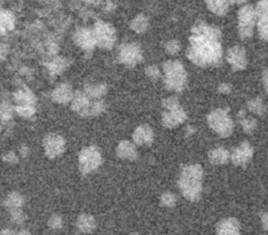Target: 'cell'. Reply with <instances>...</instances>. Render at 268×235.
<instances>
[{
  "label": "cell",
  "mask_w": 268,
  "mask_h": 235,
  "mask_svg": "<svg viewBox=\"0 0 268 235\" xmlns=\"http://www.w3.org/2000/svg\"><path fill=\"white\" fill-rule=\"evenodd\" d=\"M102 6L103 10L105 11H108V12L115 11V8H116V4H115L114 2H110V1L105 2H103Z\"/></svg>",
  "instance_id": "b9f144b4"
},
{
  "label": "cell",
  "mask_w": 268,
  "mask_h": 235,
  "mask_svg": "<svg viewBox=\"0 0 268 235\" xmlns=\"http://www.w3.org/2000/svg\"><path fill=\"white\" fill-rule=\"evenodd\" d=\"M48 225L52 229H61L63 226V219L58 215H53L48 221Z\"/></svg>",
  "instance_id": "e575fe53"
},
{
  "label": "cell",
  "mask_w": 268,
  "mask_h": 235,
  "mask_svg": "<svg viewBox=\"0 0 268 235\" xmlns=\"http://www.w3.org/2000/svg\"><path fill=\"white\" fill-rule=\"evenodd\" d=\"M83 92L93 100H100L108 93V86L105 83L86 84Z\"/></svg>",
  "instance_id": "ffe728a7"
},
{
  "label": "cell",
  "mask_w": 268,
  "mask_h": 235,
  "mask_svg": "<svg viewBox=\"0 0 268 235\" xmlns=\"http://www.w3.org/2000/svg\"><path fill=\"white\" fill-rule=\"evenodd\" d=\"M207 7L217 16H223L227 15L229 11L230 3L228 1L221 0H208L205 1Z\"/></svg>",
  "instance_id": "603a6c76"
},
{
  "label": "cell",
  "mask_w": 268,
  "mask_h": 235,
  "mask_svg": "<svg viewBox=\"0 0 268 235\" xmlns=\"http://www.w3.org/2000/svg\"><path fill=\"white\" fill-rule=\"evenodd\" d=\"M15 16L11 11L0 10V34L15 29Z\"/></svg>",
  "instance_id": "cb8c5ba5"
},
{
  "label": "cell",
  "mask_w": 268,
  "mask_h": 235,
  "mask_svg": "<svg viewBox=\"0 0 268 235\" xmlns=\"http://www.w3.org/2000/svg\"><path fill=\"white\" fill-rule=\"evenodd\" d=\"M71 62L67 58L56 57L52 61L46 63L52 76H58L63 73L67 68H69Z\"/></svg>",
  "instance_id": "d6986e66"
},
{
  "label": "cell",
  "mask_w": 268,
  "mask_h": 235,
  "mask_svg": "<svg viewBox=\"0 0 268 235\" xmlns=\"http://www.w3.org/2000/svg\"><path fill=\"white\" fill-rule=\"evenodd\" d=\"M188 119L187 114L182 107L179 106L166 110L162 113V123L164 126L168 129H173L184 123Z\"/></svg>",
  "instance_id": "4fadbf2b"
},
{
  "label": "cell",
  "mask_w": 268,
  "mask_h": 235,
  "mask_svg": "<svg viewBox=\"0 0 268 235\" xmlns=\"http://www.w3.org/2000/svg\"><path fill=\"white\" fill-rule=\"evenodd\" d=\"M16 235H32L31 234L29 233V231H21L19 232L18 234Z\"/></svg>",
  "instance_id": "c3c4849f"
},
{
  "label": "cell",
  "mask_w": 268,
  "mask_h": 235,
  "mask_svg": "<svg viewBox=\"0 0 268 235\" xmlns=\"http://www.w3.org/2000/svg\"><path fill=\"white\" fill-rule=\"evenodd\" d=\"M116 154L122 159L135 161L138 153L135 145L130 141H122L117 146Z\"/></svg>",
  "instance_id": "ac0fdd59"
},
{
  "label": "cell",
  "mask_w": 268,
  "mask_h": 235,
  "mask_svg": "<svg viewBox=\"0 0 268 235\" xmlns=\"http://www.w3.org/2000/svg\"><path fill=\"white\" fill-rule=\"evenodd\" d=\"M228 112V109H218L212 110L207 116L209 127L223 138L230 137L234 131L233 120Z\"/></svg>",
  "instance_id": "277c9868"
},
{
  "label": "cell",
  "mask_w": 268,
  "mask_h": 235,
  "mask_svg": "<svg viewBox=\"0 0 268 235\" xmlns=\"http://www.w3.org/2000/svg\"><path fill=\"white\" fill-rule=\"evenodd\" d=\"M138 235L137 234H130V235Z\"/></svg>",
  "instance_id": "681fc988"
},
{
  "label": "cell",
  "mask_w": 268,
  "mask_h": 235,
  "mask_svg": "<svg viewBox=\"0 0 268 235\" xmlns=\"http://www.w3.org/2000/svg\"><path fill=\"white\" fill-rule=\"evenodd\" d=\"M160 204H162V206L168 207V208L175 206L176 204V198L175 194L170 192L164 193L160 198Z\"/></svg>",
  "instance_id": "4dcf8cb0"
},
{
  "label": "cell",
  "mask_w": 268,
  "mask_h": 235,
  "mask_svg": "<svg viewBox=\"0 0 268 235\" xmlns=\"http://www.w3.org/2000/svg\"><path fill=\"white\" fill-rule=\"evenodd\" d=\"M248 109H250L255 115H264L266 112L267 107L262 98L260 96H256L248 102Z\"/></svg>",
  "instance_id": "83f0119b"
},
{
  "label": "cell",
  "mask_w": 268,
  "mask_h": 235,
  "mask_svg": "<svg viewBox=\"0 0 268 235\" xmlns=\"http://www.w3.org/2000/svg\"><path fill=\"white\" fill-rule=\"evenodd\" d=\"M145 74L150 78L157 80L160 77V71L158 66L156 64L149 65L145 69Z\"/></svg>",
  "instance_id": "8d00e7d4"
},
{
  "label": "cell",
  "mask_w": 268,
  "mask_h": 235,
  "mask_svg": "<svg viewBox=\"0 0 268 235\" xmlns=\"http://www.w3.org/2000/svg\"><path fill=\"white\" fill-rule=\"evenodd\" d=\"M15 100L19 103L18 106H32L33 103L35 102V96L33 95L31 90L26 87H23L15 94Z\"/></svg>",
  "instance_id": "d4e9b609"
},
{
  "label": "cell",
  "mask_w": 268,
  "mask_h": 235,
  "mask_svg": "<svg viewBox=\"0 0 268 235\" xmlns=\"http://www.w3.org/2000/svg\"><path fill=\"white\" fill-rule=\"evenodd\" d=\"M257 23L258 32L260 38L268 42V15L259 16Z\"/></svg>",
  "instance_id": "f546056e"
},
{
  "label": "cell",
  "mask_w": 268,
  "mask_h": 235,
  "mask_svg": "<svg viewBox=\"0 0 268 235\" xmlns=\"http://www.w3.org/2000/svg\"><path fill=\"white\" fill-rule=\"evenodd\" d=\"M263 84H264V88L268 93V68L265 70L263 74Z\"/></svg>",
  "instance_id": "f6af8a7d"
},
{
  "label": "cell",
  "mask_w": 268,
  "mask_h": 235,
  "mask_svg": "<svg viewBox=\"0 0 268 235\" xmlns=\"http://www.w3.org/2000/svg\"><path fill=\"white\" fill-rule=\"evenodd\" d=\"M255 11L257 17L264 15H268V1H260L256 4Z\"/></svg>",
  "instance_id": "74e56055"
},
{
  "label": "cell",
  "mask_w": 268,
  "mask_h": 235,
  "mask_svg": "<svg viewBox=\"0 0 268 235\" xmlns=\"http://www.w3.org/2000/svg\"><path fill=\"white\" fill-rule=\"evenodd\" d=\"M203 169L199 164H193L184 166L178 180L183 196L187 200L196 203L203 193Z\"/></svg>",
  "instance_id": "7a4b0ae2"
},
{
  "label": "cell",
  "mask_w": 268,
  "mask_h": 235,
  "mask_svg": "<svg viewBox=\"0 0 268 235\" xmlns=\"http://www.w3.org/2000/svg\"><path fill=\"white\" fill-rule=\"evenodd\" d=\"M52 100L61 105H66L72 100L74 94L70 84L62 83L52 93Z\"/></svg>",
  "instance_id": "2e32d148"
},
{
  "label": "cell",
  "mask_w": 268,
  "mask_h": 235,
  "mask_svg": "<svg viewBox=\"0 0 268 235\" xmlns=\"http://www.w3.org/2000/svg\"><path fill=\"white\" fill-rule=\"evenodd\" d=\"M4 159L6 160V161H7V162H16V156H15V155L14 153H11L8 154V155H6Z\"/></svg>",
  "instance_id": "bcb514c9"
},
{
  "label": "cell",
  "mask_w": 268,
  "mask_h": 235,
  "mask_svg": "<svg viewBox=\"0 0 268 235\" xmlns=\"http://www.w3.org/2000/svg\"><path fill=\"white\" fill-rule=\"evenodd\" d=\"M118 60L122 64L126 67H135L143 60L142 47L136 42L123 43L119 47Z\"/></svg>",
  "instance_id": "ba28073f"
},
{
  "label": "cell",
  "mask_w": 268,
  "mask_h": 235,
  "mask_svg": "<svg viewBox=\"0 0 268 235\" xmlns=\"http://www.w3.org/2000/svg\"><path fill=\"white\" fill-rule=\"evenodd\" d=\"M94 34L96 47L100 49L110 50L116 41V31L112 25L101 20H97L94 27Z\"/></svg>",
  "instance_id": "5b68a950"
},
{
  "label": "cell",
  "mask_w": 268,
  "mask_h": 235,
  "mask_svg": "<svg viewBox=\"0 0 268 235\" xmlns=\"http://www.w3.org/2000/svg\"><path fill=\"white\" fill-rule=\"evenodd\" d=\"M237 118L239 120L240 124L242 125L244 132L247 134H251L253 133L257 127V121L254 118L246 117V111L243 110H240L237 114Z\"/></svg>",
  "instance_id": "484cf974"
},
{
  "label": "cell",
  "mask_w": 268,
  "mask_h": 235,
  "mask_svg": "<svg viewBox=\"0 0 268 235\" xmlns=\"http://www.w3.org/2000/svg\"><path fill=\"white\" fill-rule=\"evenodd\" d=\"M129 27L135 32L139 33V34L143 33L147 30V27H148V19L145 15L140 14L132 20Z\"/></svg>",
  "instance_id": "4316f807"
},
{
  "label": "cell",
  "mask_w": 268,
  "mask_h": 235,
  "mask_svg": "<svg viewBox=\"0 0 268 235\" xmlns=\"http://www.w3.org/2000/svg\"><path fill=\"white\" fill-rule=\"evenodd\" d=\"M134 143L142 147L151 146L154 141V131L152 127L147 124L137 127L133 134Z\"/></svg>",
  "instance_id": "9a60e30c"
},
{
  "label": "cell",
  "mask_w": 268,
  "mask_h": 235,
  "mask_svg": "<svg viewBox=\"0 0 268 235\" xmlns=\"http://www.w3.org/2000/svg\"><path fill=\"white\" fill-rule=\"evenodd\" d=\"M0 235H15L14 231H11V230H4L0 232Z\"/></svg>",
  "instance_id": "7dc6e473"
},
{
  "label": "cell",
  "mask_w": 268,
  "mask_h": 235,
  "mask_svg": "<svg viewBox=\"0 0 268 235\" xmlns=\"http://www.w3.org/2000/svg\"><path fill=\"white\" fill-rule=\"evenodd\" d=\"M16 110L20 115L24 117L32 116L35 112V109L33 106H17Z\"/></svg>",
  "instance_id": "f35d334b"
},
{
  "label": "cell",
  "mask_w": 268,
  "mask_h": 235,
  "mask_svg": "<svg viewBox=\"0 0 268 235\" xmlns=\"http://www.w3.org/2000/svg\"><path fill=\"white\" fill-rule=\"evenodd\" d=\"M11 220L16 224H21L25 220V215L20 208L11 209Z\"/></svg>",
  "instance_id": "836d02e7"
},
{
  "label": "cell",
  "mask_w": 268,
  "mask_h": 235,
  "mask_svg": "<svg viewBox=\"0 0 268 235\" xmlns=\"http://www.w3.org/2000/svg\"><path fill=\"white\" fill-rule=\"evenodd\" d=\"M209 162L215 166H221L227 163L230 157V153L224 147H216L209 152Z\"/></svg>",
  "instance_id": "44dd1931"
},
{
  "label": "cell",
  "mask_w": 268,
  "mask_h": 235,
  "mask_svg": "<svg viewBox=\"0 0 268 235\" xmlns=\"http://www.w3.org/2000/svg\"><path fill=\"white\" fill-rule=\"evenodd\" d=\"M253 153V148L251 144L247 141H243L232 152V162L235 166L246 167L251 162Z\"/></svg>",
  "instance_id": "8fae6325"
},
{
  "label": "cell",
  "mask_w": 268,
  "mask_h": 235,
  "mask_svg": "<svg viewBox=\"0 0 268 235\" xmlns=\"http://www.w3.org/2000/svg\"><path fill=\"white\" fill-rule=\"evenodd\" d=\"M165 49H166V53L170 55H176L181 49V44L178 40L173 39L166 43Z\"/></svg>",
  "instance_id": "d6a6232c"
},
{
  "label": "cell",
  "mask_w": 268,
  "mask_h": 235,
  "mask_svg": "<svg viewBox=\"0 0 268 235\" xmlns=\"http://www.w3.org/2000/svg\"><path fill=\"white\" fill-rule=\"evenodd\" d=\"M261 223L265 231H268V213H264L261 217Z\"/></svg>",
  "instance_id": "7bdbcfd3"
},
{
  "label": "cell",
  "mask_w": 268,
  "mask_h": 235,
  "mask_svg": "<svg viewBox=\"0 0 268 235\" xmlns=\"http://www.w3.org/2000/svg\"><path fill=\"white\" fill-rule=\"evenodd\" d=\"M256 18V11L251 5L247 4L240 8L237 12V24L238 33L242 39L252 36Z\"/></svg>",
  "instance_id": "52a82bcc"
},
{
  "label": "cell",
  "mask_w": 268,
  "mask_h": 235,
  "mask_svg": "<svg viewBox=\"0 0 268 235\" xmlns=\"http://www.w3.org/2000/svg\"><path fill=\"white\" fill-rule=\"evenodd\" d=\"M95 100H91L84 92L76 91L72 98L71 109L82 117H90Z\"/></svg>",
  "instance_id": "7c38bea8"
},
{
  "label": "cell",
  "mask_w": 268,
  "mask_h": 235,
  "mask_svg": "<svg viewBox=\"0 0 268 235\" xmlns=\"http://www.w3.org/2000/svg\"><path fill=\"white\" fill-rule=\"evenodd\" d=\"M190 46L186 53L190 62L202 68L220 65L223 58V48L219 28L205 21H198L190 29Z\"/></svg>",
  "instance_id": "6da1fadb"
},
{
  "label": "cell",
  "mask_w": 268,
  "mask_h": 235,
  "mask_svg": "<svg viewBox=\"0 0 268 235\" xmlns=\"http://www.w3.org/2000/svg\"><path fill=\"white\" fill-rule=\"evenodd\" d=\"M162 107L166 110L173 109L180 105L178 99L176 96H170L168 98L164 99L162 102Z\"/></svg>",
  "instance_id": "d590c367"
},
{
  "label": "cell",
  "mask_w": 268,
  "mask_h": 235,
  "mask_svg": "<svg viewBox=\"0 0 268 235\" xmlns=\"http://www.w3.org/2000/svg\"><path fill=\"white\" fill-rule=\"evenodd\" d=\"M217 235H240V225L235 218H227L220 221L217 226Z\"/></svg>",
  "instance_id": "e0dca14e"
},
{
  "label": "cell",
  "mask_w": 268,
  "mask_h": 235,
  "mask_svg": "<svg viewBox=\"0 0 268 235\" xmlns=\"http://www.w3.org/2000/svg\"><path fill=\"white\" fill-rule=\"evenodd\" d=\"M102 156L97 147L89 146L82 148L79 155V168L82 174L90 173L102 164Z\"/></svg>",
  "instance_id": "8992f818"
},
{
  "label": "cell",
  "mask_w": 268,
  "mask_h": 235,
  "mask_svg": "<svg viewBox=\"0 0 268 235\" xmlns=\"http://www.w3.org/2000/svg\"><path fill=\"white\" fill-rule=\"evenodd\" d=\"M24 203H25V199L21 194L17 192H13L9 194L5 200V205L11 209L21 208Z\"/></svg>",
  "instance_id": "f1b7e54d"
},
{
  "label": "cell",
  "mask_w": 268,
  "mask_h": 235,
  "mask_svg": "<svg viewBox=\"0 0 268 235\" xmlns=\"http://www.w3.org/2000/svg\"><path fill=\"white\" fill-rule=\"evenodd\" d=\"M164 84L167 90L180 93L188 83V73L181 62L170 60L163 64Z\"/></svg>",
  "instance_id": "3957f363"
},
{
  "label": "cell",
  "mask_w": 268,
  "mask_h": 235,
  "mask_svg": "<svg viewBox=\"0 0 268 235\" xmlns=\"http://www.w3.org/2000/svg\"><path fill=\"white\" fill-rule=\"evenodd\" d=\"M7 52H8V49H7V47H6V45L0 44V62L2 60L4 59Z\"/></svg>",
  "instance_id": "ee69618b"
},
{
  "label": "cell",
  "mask_w": 268,
  "mask_h": 235,
  "mask_svg": "<svg viewBox=\"0 0 268 235\" xmlns=\"http://www.w3.org/2000/svg\"><path fill=\"white\" fill-rule=\"evenodd\" d=\"M232 86L229 83H222L218 87V91L221 94H227L232 91Z\"/></svg>",
  "instance_id": "60d3db41"
},
{
  "label": "cell",
  "mask_w": 268,
  "mask_h": 235,
  "mask_svg": "<svg viewBox=\"0 0 268 235\" xmlns=\"http://www.w3.org/2000/svg\"><path fill=\"white\" fill-rule=\"evenodd\" d=\"M43 147L46 155L50 158H54L64 152L65 140L56 133H49L43 140Z\"/></svg>",
  "instance_id": "30bf717a"
},
{
  "label": "cell",
  "mask_w": 268,
  "mask_h": 235,
  "mask_svg": "<svg viewBox=\"0 0 268 235\" xmlns=\"http://www.w3.org/2000/svg\"><path fill=\"white\" fill-rule=\"evenodd\" d=\"M227 61L235 71L246 69L247 66L246 49L241 46H235L228 49Z\"/></svg>",
  "instance_id": "5bb4252c"
},
{
  "label": "cell",
  "mask_w": 268,
  "mask_h": 235,
  "mask_svg": "<svg viewBox=\"0 0 268 235\" xmlns=\"http://www.w3.org/2000/svg\"><path fill=\"white\" fill-rule=\"evenodd\" d=\"M105 109H106V104H105V100H102V99L95 100L93 103L90 116H98L105 111Z\"/></svg>",
  "instance_id": "1f68e13d"
},
{
  "label": "cell",
  "mask_w": 268,
  "mask_h": 235,
  "mask_svg": "<svg viewBox=\"0 0 268 235\" xmlns=\"http://www.w3.org/2000/svg\"><path fill=\"white\" fill-rule=\"evenodd\" d=\"M72 40L77 47L84 52L86 58L91 57L93 50L96 47L93 29L86 27H79L74 31Z\"/></svg>",
  "instance_id": "9c48e42d"
},
{
  "label": "cell",
  "mask_w": 268,
  "mask_h": 235,
  "mask_svg": "<svg viewBox=\"0 0 268 235\" xmlns=\"http://www.w3.org/2000/svg\"><path fill=\"white\" fill-rule=\"evenodd\" d=\"M76 225L78 229L84 234L91 233L96 227L95 217L90 214H82L77 219Z\"/></svg>",
  "instance_id": "7402d4cb"
},
{
  "label": "cell",
  "mask_w": 268,
  "mask_h": 235,
  "mask_svg": "<svg viewBox=\"0 0 268 235\" xmlns=\"http://www.w3.org/2000/svg\"><path fill=\"white\" fill-rule=\"evenodd\" d=\"M11 116V109L7 105L0 107V117L2 119H8Z\"/></svg>",
  "instance_id": "ab89813d"
}]
</instances>
